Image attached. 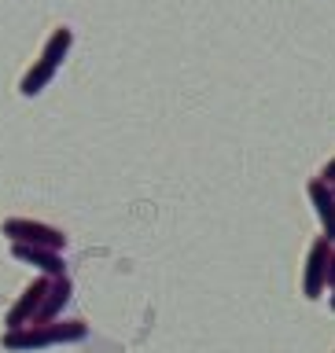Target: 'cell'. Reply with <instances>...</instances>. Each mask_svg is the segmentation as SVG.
I'll list each match as a JSON object with an SVG mask.
<instances>
[{"instance_id":"obj_1","label":"cell","mask_w":335,"mask_h":353,"mask_svg":"<svg viewBox=\"0 0 335 353\" xmlns=\"http://www.w3.org/2000/svg\"><path fill=\"white\" fill-rule=\"evenodd\" d=\"M88 339L85 320H52V324H26V327H11L0 335V346L8 353H41L52 346H74V342Z\"/></svg>"},{"instance_id":"obj_2","label":"cell","mask_w":335,"mask_h":353,"mask_svg":"<svg viewBox=\"0 0 335 353\" xmlns=\"http://www.w3.org/2000/svg\"><path fill=\"white\" fill-rule=\"evenodd\" d=\"M70 48H74V30H70V26H55V30L48 33V41L41 44V55L33 59V66L22 74L19 92L26 96V99L41 96L44 88L52 85V77L59 74V66H63L66 55H70Z\"/></svg>"},{"instance_id":"obj_3","label":"cell","mask_w":335,"mask_h":353,"mask_svg":"<svg viewBox=\"0 0 335 353\" xmlns=\"http://www.w3.org/2000/svg\"><path fill=\"white\" fill-rule=\"evenodd\" d=\"M0 236H8V243H26V247H48L59 254L66 250V232L33 217H8L0 225Z\"/></svg>"},{"instance_id":"obj_4","label":"cell","mask_w":335,"mask_h":353,"mask_svg":"<svg viewBox=\"0 0 335 353\" xmlns=\"http://www.w3.org/2000/svg\"><path fill=\"white\" fill-rule=\"evenodd\" d=\"M332 247L335 243L317 236L306 250V265H303V294L309 302H317L320 294L328 291V261H332Z\"/></svg>"},{"instance_id":"obj_5","label":"cell","mask_w":335,"mask_h":353,"mask_svg":"<svg viewBox=\"0 0 335 353\" xmlns=\"http://www.w3.org/2000/svg\"><path fill=\"white\" fill-rule=\"evenodd\" d=\"M48 287H52L48 276H33V280L22 287V294L15 298V302H11L8 316H4V324H8L4 331L33 324V320H37V313H41V305H44V294H48Z\"/></svg>"},{"instance_id":"obj_6","label":"cell","mask_w":335,"mask_h":353,"mask_svg":"<svg viewBox=\"0 0 335 353\" xmlns=\"http://www.w3.org/2000/svg\"><path fill=\"white\" fill-rule=\"evenodd\" d=\"M11 258L37 269V276H48V280H59L66 276V261L59 250H48V247H26V243H11Z\"/></svg>"},{"instance_id":"obj_7","label":"cell","mask_w":335,"mask_h":353,"mask_svg":"<svg viewBox=\"0 0 335 353\" xmlns=\"http://www.w3.org/2000/svg\"><path fill=\"white\" fill-rule=\"evenodd\" d=\"M306 195H309V206H314V214L320 221V236L335 243V188L325 184L320 176H309Z\"/></svg>"},{"instance_id":"obj_8","label":"cell","mask_w":335,"mask_h":353,"mask_svg":"<svg viewBox=\"0 0 335 353\" xmlns=\"http://www.w3.org/2000/svg\"><path fill=\"white\" fill-rule=\"evenodd\" d=\"M70 298H74L70 276H59V280H52L48 294H44V305H41V313H37V320H33V324H52V320H63V309L70 305Z\"/></svg>"},{"instance_id":"obj_9","label":"cell","mask_w":335,"mask_h":353,"mask_svg":"<svg viewBox=\"0 0 335 353\" xmlns=\"http://www.w3.org/2000/svg\"><path fill=\"white\" fill-rule=\"evenodd\" d=\"M320 181L335 188V159H328V162H325V170H320Z\"/></svg>"},{"instance_id":"obj_10","label":"cell","mask_w":335,"mask_h":353,"mask_svg":"<svg viewBox=\"0 0 335 353\" xmlns=\"http://www.w3.org/2000/svg\"><path fill=\"white\" fill-rule=\"evenodd\" d=\"M328 291H335V247H332V261H328Z\"/></svg>"},{"instance_id":"obj_11","label":"cell","mask_w":335,"mask_h":353,"mask_svg":"<svg viewBox=\"0 0 335 353\" xmlns=\"http://www.w3.org/2000/svg\"><path fill=\"white\" fill-rule=\"evenodd\" d=\"M328 309H332V313H335V291L328 294Z\"/></svg>"}]
</instances>
